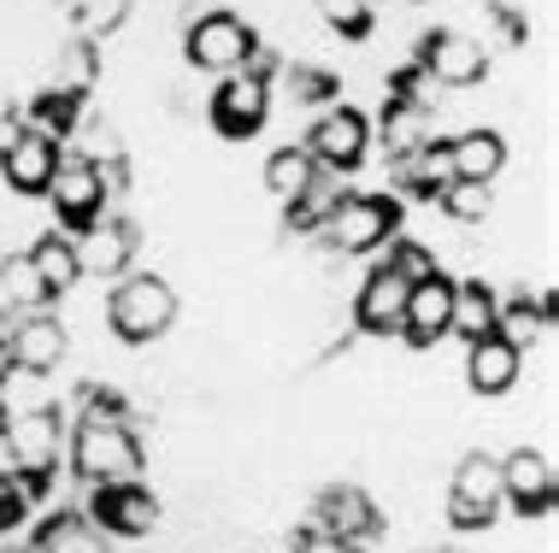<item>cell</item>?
Instances as JSON below:
<instances>
[{
    "label": "cell",
    "mask_w": 559,
    "mask_h": 553,
    "mask_svg": "<svg viewBox=\"0 0 559 553\" xmlns=\"http://www.w3.org/2000/svg\"><path fill=\"white\" fill-rule=\"evenodd\" d=\"M177 324V289L154 272H124L107 294V330L124 348H147Z\"/></svg>",
    "instance_id": "1"
},
{
    "label": "cell",
    "mask_w": 559,
    "mask_h": 553,
    "mask_svg": "<svg viewBox=\"0 0 559 553\" xmlns=\"http://www.w3.org/2000/svg\"><path fill=\"white\" fill-rule=\"evenodd\" d=\"M71 471L95 483H130L142 477V442L130 436L124 418H78L71 430Z\"/></svg>",
    "instance_id": "2"
},
{
    "label": "cell",
    "mask_w": 559,
    "mask_h": 553,
    "mask_svg": "<svg viewBox=\"0 0 559 553\" xmlns=\"http://www.w3.org/2000/svg\"><path fill=\"white\" fill-rule=\"evenodd\" d=\"M395 224H401L395 194H342L319 224V236L330 253H377L383 242H395Z\"/></svg>",
    "instance_id": "3"
},
{
    "label": "cell",
    "mask_w": 559,
    "mask_h": 553,
    "mask_svg": "<svg viewBox=\"0 0 559 553\" xmlns=\"http://www.w3.org/2000/svg\"><path fill=\"white\" fill-rule=\"evenodd\" d=\"M7 442H12V477L24 483L29 501H41V495H48V483H53V471H59V442H66L59 412H53V407L12 412Z\"/></svg>",
    "instance_id": "4"
},
{
    "label": "cell",
    "mask_w": 559,
    "mask_h": 553,
    "mask_svg": "<svg viewBox=\"0 0 559 553\" xmlns=\"http://www.w3.org/2000/svg\"><path fill=\"white\" fill-rule=\"evenodd\" d=\"M189 65L201 71H241L253 65V53H260V36H253L248 19H236V12H201V19L189 24Z\"/></svg>",
    "instance_id": "5"
},
{
    "label": "cell",
    "mask_w": 559,
    "mask_h": 553,
    "mask_svg": "<svg viewBox=\"0 0 559 553\" xmlns=\"http://www.w3.org/2000/svg\"><path fill=\"white\" fill-rule=\"evenodd\" d=\"M83 518L100 536H147L159 525V495L142 483V477H130V483H95L88 489Z\"/></svg>",
    "instance_id": "6"
},
{
    "label": "cell",
    "mask_w": 559,
    "mask_h": 553,
    "mask_svg": "<svg viewBox=\"0 0 559 553\" xmlns=\"http://www.w3.org/2000/svg\"><path fill=\"white\" fill-rule=\"evenodd\" d=\"M501 513V459L489 454H465L448 489V525L453 530H489Z\"/></svg>",
    "instance_id": "7"
},
{
    "label": "cell",
    "mask_w": 559,
    "mask_h": 553,
    "mask_svg": "<svg viewBox=\"0 0 559 553\" xmlns=\"http://www.w3.org/2000/svg\"><path fill=\"white\" fill-rule=\"evenodd\" d=\"M53 218L66 224V236H83L88 224H100V206H107V183H100L95 159L83 154H59V171L48 183Z\"/></svg>",
    "instance_id": "8"
},
{
    "label": "cell",
    "mask_w": 559,
    "mask_h": 553,
    "mask_svg": "<svg viewBox=\"0 0 559 553\" xmlns=\"http://www.w3.org/2000/svg\"><path fill=\"white\" fill-rule=\"evenodd\" d=\"M418 71L442 88H477L489 77V48L477 36H460V29H430L418 41Z\"/></svg>",
    "instance_id": "9"
},
{
    "label": "cell",
    "mask_w": 559,
    "mask_h": 553,
    "mask_svg": "<svg viewBox=\"0 0 559 553\" xmlns=\"http://www.w3.org/2000/svg\"><path fill=\"white\" fill-rule=\"evenodd\" d=\"M59 171V136H48L41 124H19L0 147V183L12 194H48Z\"/></svg>",
    "instance_id": "10"
},
{
    "label": "cell",
    "mask_w": 559,
    "mask_h": 553,
    "mask_svg": "<svg viewBox=\"0 0 559 553\" xmlns=\"http://www.w3.org/2000/svg\"><path fill=\"white\" fill-rule=\"evenodd\" d=\"M271 118V77L265 71H230V83L213 95V124L218 136H260V124Z\"/></svg>",
    "instance_id": "11"
},
{
    "label": "cell",
    "mask_w": 559,
    "mask_h": 553,
    "mask_svg": "<svg viewBox=\"0 0 559 553\" xmlns=\"http://www.w3.org/2000/svg\"><path fill=\"white\" fill-rule=\"evenodd\" d=\"M366 147H371V124H366V112H354V107H324L319 124H312V136H307V154L319 159L324 171H354L359 159H366Z\"/></svg>",
    "instance_id": "12"
},
{
    "label": "cell",
    "mask_w": 559,
    "mask_h": 553,
    "mask_svg": "<svg viewBox=\"0 0 559 553\" xmlns=\"http://www.w3.org/2000/svg\"><path fill=\"white\" fill-rule=\"evenodd\" d=\"M448 318H453V277L448 272H430L425 282L406 289V312H401V341L406 348H436L448 336Z\"/></svg>",
    "instance_id": "13"
},
{
    "label": "cell",
    "mask_w": 559,
    "mask_h": 553,
    "mask_svg": "<svg viewBox=\"0 0 559 553\" xmlns=\"http://www.w3.org/2000/svg\"><path fill=\"white\" fill-rule=\"evenodd\" d=\"M501 501L519 518H548V506H554V466H548V454H536V447L507 454L501 459Z\"/></svg>",
    "instance_id": "14"
},
{
    "label": "cell",
    "mask_w": 559,
    "mask_h": 553,
    "mask_svg": "<svg viewBox=\"0 0 559 553\" xmlns=\"http://www.w3.org/2000/svg\"><path fill=\"white\" fill-rule=\"evenodd\" d=\"M12 365L24 371V377H48V371H59V360H66V324L48 318V312H24V324H12Z\"/></svg>",
    "instance_id": "15"
},
{
    "label": "cell",
    "mask_w": 559,
    "mask_h": 553,
    "mask_svg": "<svg viewBox=\"0 0 559 553\" xmlns=\"http://www.w3.org/2000/svg\"><path fill=\"white\" fill-rule=\"evenodd\" d=\"M406 289H413L406 277H395L389 265H377V272L359 282V294H354V324L366 336H395L401 312H406Z\"/></svg>",
    "instance_id": "16"
},
{
    "label": "cell",
    "mask_w": 559,
    "mask_h": 553,
    "mask_svg": "<svg viewBox=\"0 0 559 553\" xmlns=\"http://www.w3.org/2000/svg\"><path fill=\"white\" fill-rule=\"evenodd\" d=\"M319 530L342 536V542H371V536L383 530V513H377V501L366 495V489L336 483V489L319 495Z\"/></svg>",
    "instance_id": "17"
},
{
    "label": "cell",
    "mask_w": 559,
    "mask_h": 553,
    "mask_svg": "<svg viewBox=\"0 0 559 553\" xmlns=\"http://www.w3.org/2000/svg\"><path fill=\"white\" fill-rule=\"evenodd\" d=\"M448 166H453V183H495L507 166V136L501 130H460L448 142Z\"/></svg>",
    "instance_id": "18"
},
{
    "label": "cell",
    "mask_w": 559,
    "mask_h": 553,
    "mask_svg": "<svg viewBox=\"0 0 559 553\" xmlns=\"http://www.w3.org/2000/svg\"><path fill=\"white\" fill-rule=\"evenodd\" d=\"M78 242V260H83V277H124L130 272V253H135V230L130 224H88Z\"/></svg>",
    "instance_id": "19"
},
{
    "label": "cell",
    "mask_w": 559,
    "mask_h": 553,
    "mask_svg": "<svg viewBox=\"0 0 559 553\" xmlns=\"http://www.w3.org/2000/svg\"><path fill=\"white\" fill-rule=\"evenodd\" d=\"M524 371V353L507 348L501 336H483L472 341V353H465V383H472V395H507L512 383H519Z\"/></svg>",
    "instance_id": "20"
},
{
    "label": "cell",
    "mask_w": 559,
    "mask_h": 553,
    "mask_svg": "<svg viewBox=\"0 0 559 553\" xmlns=\"http://www.w3.org/2000/svg\"><path fill=\"white\" fill-rule=\"evenodd\" d=\"M495 312H501V301H495V289L483 277H453V318H448V336H460L465 348L483 336H495Z\"/></svg>",
    "instance_id": "21"
},
{
    "label": "cell",
    "mask_w": 559,
    "mask_h": 553,
    "mask_svg": "<svg viewBox=\"0 0 559 553\" xmlns=\"http://www.w3.org/2000/svg\"><path fill=\"white\" fill-rule=\"evenodd\" d=\"M377 130H383L377 142H383L389 159H413L425 142H436V124H430V107H425V100H389V107H383V124H377Z\"/></svg>",
    "instance_id": "22"
},
{
    "label": "cell",
    "mask_w": 559,
    "mask_h": 553,
    "mask_svg": "<svg viewBox=\"0 0 559 553\" xmlns=\"http://www.w3.org/2000/svg\"><path fill=\"white\" fill-rule=\"evenodd\" d=\"M554 324V301L548 294H519V301H501V312H495V336L507 341V348H536L542 330Z\"/></svg>",
    "instance_id": "23"
},
{
    "label": "cell",
    "mask_w": 559,
    "mask_h": 553,
    "mask_svg": "<svg viewBox=\"0 0 559 553\" xmlns=\"http://www.w3.org/2000/svg\"><path fill=\"white\" fill-rule=\"evenodd\" d=\"M29 265H36V277H41V289L48 294H66V289H78L83 282V260H78V242L71 236H36V248H29Z\"/></svg>",
    "instance_id": "24"
},
{
    "label": "cell",
    "mask_w": 559,
    "mask_h": 553,
    "mask_svg": "<svg viewBox=\"0 0 559 553\" xmlns=\"http://www.w3.org/2000/svg\"><path fill=\"white\" fill-rule=\"evenodd\" d=\"M29 553H112V536H100L83 513H53L48 525L36 530Z\"/></svg>",
    "instance_id": "25"
},
{
    "label": "cell",
    "mask_w": 559,
    "mask_h": 553,
    "mask_svg": "<svg viewBox=\"0 0 559 553\" xmlns=\"http://www.w3.org/2000/svg\"><path fill=\"white\" fill-rule=\"evenodd\" d=\"M48 301H53V294L41 289L29 253H0V306H7V312H41Z\"/></svg>",
    "instance_id": "26"
},
{
    "label": "cell",
    "mask_w": 559,
    "mask_h": 553,
    "mask_svg": "<svg viewBox=\"0 0 559 553\" xmlns=\"http://www.w3.org/2000/svg\"><path fill=\"white\" fill-rule=\"evenodd\" d=\"M312 171H319V159H312L307 147H277V154L265 159V189H271V201L289 206L295 194L312 183Z\"/></svg>",
    "instance_id": "27"
},
{
    "label": "cell",
    "mask_w": 559,
    "mask_h": 553,
    "mask_svg": "<svg viewBox=\"0 0 559 553\" xmlns=\"http://www.w3.org/2000/svg\"><path fill=\"white\" fill-rule=\"evenodd\" d=\"M336 177H342V171H324V166H319V171H312V183L289 201V224H295V230H319V224L330 218V206L342 201V183H336Z\"/></svg>",
    "instance_id": "28"
},
{
    "label": "cell",
    "mask_w": 559,
    "mask_h": 553,
    "mask_svg": "<svg viewBox=\"0 0 559 553\" xmlns=\"http://www.w3.org/2000/svg\"><path fill=\"white\" fill-rule=\"evenodd\" d=\"M436 201H442V213L453 224H483V218H489V206H495V189L489 183H448Z\"/></svg>",
    "instance_id": "29"
},
{
    "label": "cell",
    "mask_w": 559,
    "mask_h": 553,
    "mask_svg": "<svg viewBox=\"0 0 559 553\" xmlns=\"http://www.w3.org/2000/svg\"><path fill=\"white\" fill-rule=\"evenodd\" d=\"M389 272L395 277H406V282H425L430 272H442V265H436V253L425 248V242H413V236H395V242H389Z\"/></svg>",
    "instance_id": "30"
},
{
    "label": "cell",
    "mask_w": 559,
    "mask_h": 553,
    "mask_svg": "<svg viewBox=\"0 0 559 553\" xmlns=\"http://www.w3.org/2000/svg\"><path fill=\"white\" fill-rule=\"evenodd\" d=\"M324 24L342 29L347 41H366L371 36V0H319Z\"/></svg>",
    "instance_id": "31"
},
{
    "label": "cell",
    "mask_w": 559,
    "mask_h": 553,
    "mask_svg": "<svg viewBox=\"0 0 559 553\" xmlns=\"http://www.w3.org/2000/svg\"><path fill=\"white\" fill-rule=\"evenodd\" d=\"M29 506H36V501H29V495H24V483L7 471V477H0V536L19 530L24 518H29Z\"/></svg>",
    "instance_id": "32"
},
{
    "label": "cell",
    "mask_w": 559,
    "mask_h": 553,
    "mask_svg": "<svg viewBox=\"0 0 559 553\" xmlns=\"http://www.w3.org/2000/svg\"><path fill=\"white\" fill-rule=\"evenodd\" d=\"M330 88H336V77H330V71L289 65V95H295V100H330Z\"/></svg>",
    "instance_id": "33"
},
{
    "label": "cell",
    "mask_w": 559,
    "mask_h": 553,
    "mask_svg": "<svg viewBox=\"0 0 559 553\" xmlns=\"http://www.w3.org/2000/svg\"><path fill=\"white\" fill-rule=\"evenodd\" d=\"M295 553H366L359 542H342V536H330V530H295Z\"/></svg>",
    "instance_id": "34"
},
{
    "label": "cell",
    "mask_w": 559,
    "mask_h": 553,
    "mask_svg": "<svg viewBox=\"0 0 559 553\" xmlns=\"http://www.w3.org/2000/svg\"><path fill=\"white\" fill-rule=\"evenodd\" d=\"M12 371H19V365H12V341H7V336H0V388H7V383H12Z\"/></svg>",
    "instance_id": "35"
},
{
    "label": "cell",
    "mask_w": 559,
    "mask_h": 553,
    "mask_svg": "<svg viewBox=\"0 0 559 553\" xmlns=\"http://www.w3.org/2000/svg\"><path fill=\"white\" fill-rule=\"evenodd\" d=\"M7 424H12V412H7V388H0V436H7Z\"/></svg>",
    "instance_id": "36"
}]
</instances>
